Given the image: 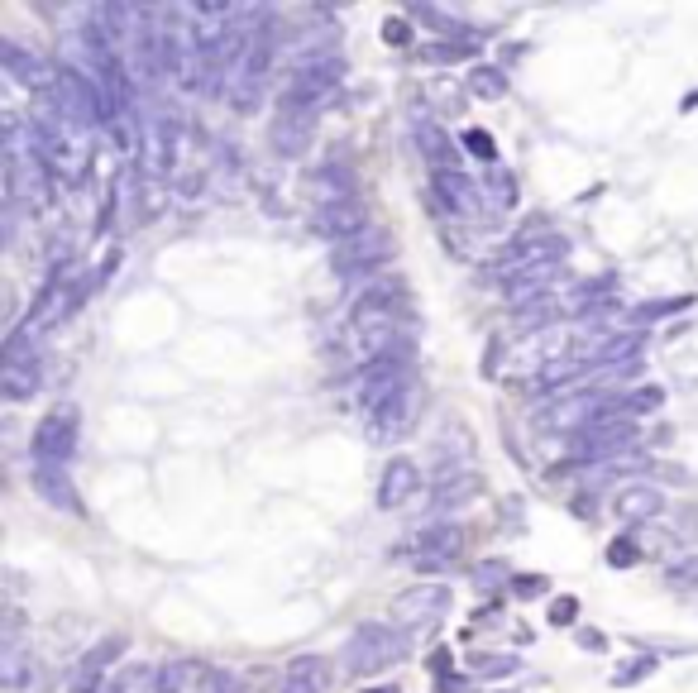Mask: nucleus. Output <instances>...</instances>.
<instances>
[{
	"label": "nucleus",
	"instance_id": "obj_29",
	"mask_svg": "<svg viewBox=\"0 0 698 693\" xmlns=\"http://www.w3.org/2000/svg\"><path fill=\"white\" fill-rule=\"evenodd\" d=\"M106 693H158V670L153 665H125L110 679Z\"/></svg>",
	"mask_w": 698,
	"mask_h": 693
},
{
	"label": "nucleus",
	"instance_id": "obj_36",
	"mask_svg": "<svg viewBox=\"0 0 698 693\" xmlns=\"http://www.w3.org/2000/svg\"><path fill=\"white\" fill-rule=\"evenodd\" d=\"M201 693H244V679L235 670H216V665H206Z\"/></svg>",
	"mask_w": 698,
	"mask_h": 693
},
{
	"label": "nucleus",
	"instance_id": "obj_33",
	"mask_svg": "<svg viewBox=\"0 0 698 693\" xmlns=\"http://www.w3.org/2000/svg\"><path fill=\"white\" fill-rule=\"evenodd\" d=\"M479 48L469 44V39H450V44H426L421 48V58H431V63H464V58H474Z\"/></svg>",
	"mask_w": 698,
	"mask_h": 693
},
{
	"label": "nucleus",
	"instance_id": "obj_40",
	"mask_svg": "<svg viewBox=\"0 0 698 693\" xmlns=\"http://www.w3.org/2000/svg\"><path fill=\"white\" fill-rule=\"evenodd\" d=\"M579 622V603L574 598H555L550 603V627H574Z\"/></svg>",
	"mask_w": 698,
	"mask_h": 693
},
{
	"label": "nucleus",
	"instance_id": "obj_14",
	"mask_svg": "<svg viewBox=\"0 0 698 693\" xmlns=\"http://www.w3.org/2000/svg\"><path fill=\"white\" fill-rule=\"evenodd\" d=\"M125 636H106V641H96V646L77 660V674H72V684H67V693H101V689H110L106 679H110V670L120 665V655H125Z\"/></svg>",
	"mask_w": 698,
	"mask_h": 693
},
{
	"label": "nucleus",
	"instance_id": "obj_45",
	"mask_svg": "<svg viewBox=\"0 0 698 693\" xmlns=\"http://www.w3.org/2000/svg\"><path fill=\"white\" fill-rule=\"evenodd\" d=\"M464 689H469L464 679H440V684H436V693H464Z\"/></svg>",
	"mask_w": 698,
	"mask_h": 693
},
{
	"label": "nucleus",
	"instance_id": "obj_34",
	"mask_svg": "<svg viewBox=\"0 0 698 693\" xmlns=\"http://www.w3.org/2000/svg\"><path fill=\"white\" fill-rule=\"evenodd\" d=\"M646 560V550H641V541L636 536H617V541L608 545V564L612 569H632V564Z\"/></svg>",
	"mask_w": 698,
	"mask_h": 693
},
{
	"label": "nucleus",
	"instance_id": "obj_20",
	"mask_svg": "<svg viewBox=\"0 0 698 693\" xmlns=\"http://www.w3.org/2000/svg\"><path fill=\"white\" fill-rule=\"evenodd\" d=\"M34 488H39V498H44L53 512L87 517L82 493H77V488H72V478H67V464H34Z\"/></svg>",
	"mask_w": 698,
	"mask_h": 693
},
{
	"label": "nucleus",
	"instance_id": "obj_43",
	"mask_svg": "<svg viewBox=\"0 0 698 693\" xmlns=\"http://www.w3.org/2000/svg\"><path fill=\"white\" fill-rule=\"evenodd\" d=\"M383 39H388V44H397V48H407V39H412V34H407V24H402V20H388V24H383Z\"/></svg>",
	"mask_w": 698,
	"mask_h": 693
},
{
	"label": "nucleus",
	"instance_id": "obj_10",
	"mask_svg": "<svg viewBox=\"0 0 698 693\" xmlns=\"http://www.w3.org/2000/svg\"><path fill=\"white\" fill-rule=\"evenodd\" d=\"M388 259H393V235H388V230H373V225L364 235H354V239H345V244L330 249V268H335L345 282L373 278Z\"/></svg>",
	"mask_w": 698,
	"mask_h": 693
},
{
	"label": "nucleus",
	"instance_id": "obj_4",
	"mask_svg": "<svg viewBox=\"0 0 698 693\" xmlns=\"http://www.w3.org/2000/svg\"><path fill=\"white\" fill-rule=\"evenodd\" d=\"M48 101H53V110H58V120H67L77 134L106 130V91H101V82L87 77V72L58 63V77H53Z\"/></svg>",
	"mask_w": 698,
	"mask_h": 693
},
{
	"label": "nucleus",
	"instance_id": "obj_7",
	"mask_svg": "<svg viewBox=\"0 0 698 693\" xmlns=\"http://www.w3.org/2000/svg\"><path fill=\"white\" fill-rule=\"evenodd\" d=\"M29 144L39 153V163H44L48 177H58V182H82V144H77V130L58 120V115H39L34 125H29Z\"/></svg>",
	"mask_w": 698,
	"mask_h": 693
},
{
	"label": "nucleus",
	"instance_id": "obj_13",
	"mask_svg": "<svg viewBox=\"0 0 698 693\" xmlns=\"http://www.w3.org/2000/svg\"><path fill=\"white\" fill-rule=\"evenodd\" d=\"M412 383V364H407V349H397L388 359H378V364H364L359 369V407L373 412V407H383L397 388H407Z\"/></svg>",
	"mask_w": 698,
	"mask_h": 693
},
{
	"label": "nucleus",
	"instance_id": "obj_5",
	"mask_svg": "<svg viewBox=\"0 0 698 693\" xmlns=\"http://www.w3.org/2000/svg\"><path fill=\"white\" fill-rule=\"evenodd\" d=\"M407 631L402 627H383V622H364L354 627V636L345 641V674L349 679H369V674H383L388 665L407 660Z\"/></svg>",
	"mask_w": 698,
	"mask_h": 693
},
{
	"label": "nucleus",
	"instance_id": "obj_23",
	"mask_svg": "<svg viewBox=\"0 0 698 693\" xmlns=\"http://www.w3.org/2000/svg\"><path fill=\"white\" fill-rule=\"evenodd\" d=\"M416 149H421V158L431 163V173H464V168H459V144L440 130V125H431V120L416 125Z\"/></svg>",
	"mask_w": 698,
	"mask_h": 693
},
{
	"label": "nucleus",
	"instance_id": "obj_24",
	"mask_svg": "<svg viewBox=\"0 0 698 693\" xmlns=\"http://www.w3.org/2000/svg\"><path fill=\"white\" fill-rule=\"evenodd\" d=\"M416 488H421V469H416L412 459H393V464L383 469V478H378V507H383V512H397Z\"/></svg>",
	"mask_w": 698,
	"mask_h": 693
},
{
	"label": "nucleus",
	"instance_id": "obj_32",
	"mask_svg": "<svg viewBox=\"0 0 698 693\" xmlns=\"http://www.w3.org/2000/svg\"><path fill=\"white\" fill-rule=\"evenodd\" d=\"M517 321H522L526 330H546V325L555 321V302H550V297H531V302L517 306Z\"/></svg>",
	"mask_w": 698,
	"mask_h": 693
},
{
	"label": "nucleus",
	"instance_id": "obj_18",
	"mask_svg": "<svg viewBox=\"0 0 698 693\" xmlns=\"http://www.w3.org/2000/svg\"><path fill=\"white\" fill-rule=\"evenodd\" d=\"M459 550H464V531L455 521H436L416 536V569H445L459 560Z\"/></svg>",
	"mask_w": 698,
	"mask_h": 693
},
{
	"label": "nucleus",
	"instance_id": "obj_35",
	"mask_svg": "<svg viewBox=\"0 0 698 693\" xmlns=\"http://www.w3.org/2000/svg\"><path fill=\"white\" fill-rule=\"evenodd\" d=\"M517 670H522L517 655H474V674H483V679H507Z\"/></svg>",
	"mask_w": 698,
	"mask_h": 693
},
{
	"label": "nucleus",
	"instance_id": "obj_42",
	"mask_svg": "<svg viewBox=\"0 0 698 693\" xmlns=\"http://www.w3.org/2000/svg\"><path fill=\"white\" fill-rule=\"evenodd\" d=\"M120 259H125V254H120V249H110L106 259H101V268L91 273V282H96V287H106V278H110V273H115V268H120Z\"/></svg>",
	"mask_w": 698,
	"mask_h": 693
},
{
	"label": "nucleus",
	"instance_id": "obj_2",
	"mask_svg": "<svg viewBox=\"0 0 698 693\" xmlns=\"http://www.w3.org/2000/svg\"><path fill=\"white\" fill-rule=\"evenodd\" d=\"M91 292H96V282H91V273H82L77 263H58L53 273H48V282L39 287V297H34V306H29V316H24V330L29 335H39L44 340L53 325H63L77 306L87 302Z\"/></svg>",
	"mask_w": 698,
	"mask_h": 693
},
{
	"label": "nucleus",
	"instance_id": "obj_6",
	"mask_svg": "<svg viewBox=\"0 0 698 693\" xmlns=\"http://www.w3.org/2000/svg\"><path fill=\"white\" fill-rule=\"evenodd\" d=\"M39 388H44L39 335H29L24 325H15V330L5 335V349H0V392H5L10 402H29Z\"/></svg>",
	"mask_w": 698,
	"mask_h": 693
},
{
	"label": "nucleus",
	"instance_id": "obj_26",
	"mask_svg": "<svg viewBox=\"0 0 698 693\" xmlns=\"http://www.w3.org/2000/svg\"><path fill=\"white\" fill-rule=\"evenodd\" d=\"M206 665L201 660H168L158 665V693H201Z\"/></svg>",
	"mask_w": 698,
	"mask_h": 693
},
{
	"label": "nucleus",
	"instance_id": "obj_44",
	"mask_svg": "<svg viewBox=\"0 0 698 693\" xmlns=\"http://www.w3.org/2000/svg\"><path fill=\"white\" fill-rule=\"evenodd\" d=\"M426 670L436 674V679H450V650H436V655L426 660Z\"/></svg>",
	"mask_w": 698,
	"mask_h": 693
},
{
	"label": "nucleus",
	"instance_id": "obj_11",
	"mask_svg": "<svg viewBox=\"0 0 698 693\" xmlns=\"http://www.w3.org/2000/svg\"><path fill=\"white\" fill-rule=\"evenodd\" d=\"M77 435H82V412L72 402L53 407L34 431V464H67L77 450Z\"/></svg>",
	"mask_w": 698,
	"mask_h": 693
},
{
	"label": "nucleus",
	"instance_id": "obj_27",
	"mask_svg": "<svg viewBox=\"0 0 698 693\" xmlns=\"http://www.w3.org/2000/svg\"><path fill=\"white\" fill-rule=\"evenodd\" d=\"M689 306H694V297H665V302L632 306V311H627V325H632V330H646L651 321H660V316H679V311H689Z\"/></svg>",
	"mask_w": 698,
	"mask_h": 693
},
{
	"label": "nucleus",
	"instance_id": "obj_21",
	"mask_svg": "<svg viewBox=\"0 0 698 693\" xmlns=\"http://www.w3.org/2000/svg\"><path fill=\"white\" fill-rule=\"evenodd\" d=\"M665 512V493L651 488V483H636V488H622L612 498V517L627 521V526H641V521H655Z\"/></svg>",
	"mask_w": 698,
	"mask_h": 693
},
{
	"label": "nucleus",
	"instance_id": "obj_46",
	"mask_svg": "<svg viewBox=\"0 0 698 693\" xmlns=\"http://www.w3.org/2000/svg\"><path fill=\"white\" fill-rule=\"evenodd\" d=\"M364 693H397V689H393V684H383V689H364Z\"/></svg>",
	"mask_w": 698,
	"mask_h": 693
},
{
	"label": "nucleus",
	"instance_id": "obj_12",
	"mask_svg": "<svg viewBox=\"0 0 698 693\" xmlns=\"http://www.w3.org/2000/svg\"><path fill=\"white\" fill-rule=\"evenodd\" d=\"M450 612V588L445 584H421L412 593H402L393 603V627L402 631H431L440 627V617Z\"/></svg>",
	"mask_w": 698,
	"mask_h": 693
},
{
	"label": "nucleus",
	"instance_id": "obj_31",
	"mask_svg": "<svg viewBox=\"0 0 698 693\" xmlns=\"http://www.w3.org/2000/svg\"><path fill=\"white\" fill-rule=\"evenodd\" d=\"M655 670H660L655 655H632V660H622V670H612V689H632L641 679H651Z\"/></svg>",
	"mask_w": 698,
	"mask_h": 693
},
{
	"label": "nucleus",
	"instance_id": "obj_22",
	"mask_svg": "<svg viewBox=\"0 0 698 693\" xmlns=\"http://www.w3.org/2000/svg\"><path fill=\"white\" fill-rule=\"evenodd\" d=\"M330 660L326 655H297L292 665L283 670V684L278 693H326L330 689Z\"/></svg>",
	"mask_w": 698,
	"mask_h": 693
},
{
	"label": "nucleus",
	"instance_id": "obj_15",
	"mask_svg": "<svg viewBox=\"0 0 698 693\" xmlns=\"http://www.w3.org/2000/svg\"><path fill=\"white\" fill-rule=\"evenodd\" d=\"M316 235L330 239V244H345V239L364 235L369 230V211H364V201L359 196H345V201H321V211H316Z\"/></svg>",
	"mask_w": 698,
	"mask_h": 693
},
{
	"label": "nucleus",
	"instance_id": "obj_9",
	"mask_svg": "<svg viewBox=\"0 0 698 693\" xmlns=\"http://www.w3.org/2000/svg\"><path fill=\"white\" fill-rule=\"evenodd\" d=\"M636 421H603V426H584L574 431V445H569V459L555 464V474H569V469H584V464H603V459H617L636 450Z\"/></svg>",
	"mask_w": 698,
	"mask_h": 693
},
{
	"label": "nucleus",
	"instance_id": "obj_28",
	"mask_svg": "<svg viewBox=\"0 0 698 693\" xmlns=\"http://www.w3.org/2000/svg\"><path fill=\"white\" fill-rule=\"evenodd\" d=\"M464 87L474 91V96H483V101H498V96H507V72L493 63H479V67H469V82Z\"/></svg>",
	"mask_w": 698,
	"mask_h": 693
},
{
	"label": "nucleus",
	"instance_id": "obj_39",
	"mask_svg": "<svg viewBox=\"0 0 698 693\" xmlns=\"http://www.w3.org/2000/svg\"><path fill=\"white\" fill-rule=\"evenodd\" d=\"M512 593H517V598H546L550 579L546 574H517V579H512Z\"/></svg>",
	"mask_w": 698,
	"mask_h": 693
},
{
	"label": "nucleus",
	"instance_id": "obj_19",
	"mask_svg": "<svg viewBox=\"0 0 698 693\" xmlns=\"http://www.w3.org/2000/svg\"><path fill=\"white\" fill-rule=\"evenodd\" d=\"M0 63H5V72L15 77V82H24L29 91H53V77H58V63H44L39 53H24L15 39H0Z\"/></svg>",
	"mask_w": 698,
	"mask_h": 693
},
{
	"label": "nucleus",
	"instance_id": "obj_17",
	"mask_svg": "<svg viewBox=\"0 0 698 693\" xmlns=\"http://www.w3.org/2000/svg\"><path fill=\"white\" fill-rule=\"evenodd\" d=\"M431 201H436L440 216H459V220H469L483 206L479 187L464 173H431Z\"/></svg>",
	"mask_w": 698,
	"mask_h": 693
},
{
	"label": "nucleus",
	"instance_id": "obj_8",
	"mask_svg": "<svg viewBox=\"0 0 698 693\" xmlns=\"http://www.w3.org/2000/svg\"><path fill=\"white\" fill-rule=\"evenodd\" d=\"M340 77H345V58L340 53H316V58H306L297 72H292V82L287 91L278 96V110H316L330 101V91L340 87Z\"/></svg>",
	"mask_w": 698,
	"mask_h": 693
},
{
	"label": "nucleus",
	"instance_id": "obj_16",
	"mask_svg": "<svg viewBox=\"0 0 698 693\" xmlns=\"http://www.w3.org/2000/svg\"><path fill=\"white\" fill-rule=\"evenodd\" d=\"M412 416H416V378L407 383V388H397L383 407H373L369 412V435L378 440V445H393V440L407 435Z\"/></svg>",
	"mask_w": 698,
	"mask_h": 693
},
{
	"label": "nucleus",
	"instance_id": "obj_38",
	"mask_svg": "<svg viewBox=\"0 0 698 693\" xmlns=\"http://www.w3.org/2000/svg\"><path fill=\"white\" fill-rule=\"evenodd\" d=\"M464 149L474 153L479 163H488V168H498V144L488 139L483 130H464Z\"/></svg>",
	"mask_w": 698,
	"mask_h": 693
},
{
	"label": "nucleus",
	"instance_id": "obj_30",
	"mask_svg": "<svg viewBox=\"0 0 698 693\" xmlns=\"http://www.w3.org/2000/svg\"><path fill=\"white\" fill-rule=\"evenodd\" d=\"M665 588H675V593H694V588H698V550L679 555L675 564H665Z\"/></svg>",
	"mask_w": 698,
	"mask_h": 693
},
{
	"label": "nucleus",
	"instance_id": "obj_37",
	"mask_svg": "<svg viewBox=\"0 0 698 693\" xmlns=\"http://www.w3.org/2000/svg\"><path fill=\"white\" fill-rule=\"evenodd\" d=\"M407 15H416L421 24H431V29L450 34V39H459V34H464V24H459V20H445V10H436V5H412Z\"/></svg>",
	"mask_w": 698,
	"mask_h": 693
},
{
	"label": "nucleus",
	"instance_id": "obj_41",
	"mask_svg": "<svg viewBox=\"0 0 698 693\" xmlns=\"http://www.w3.org/2000/svg\"><path fill=\"white\" fill-rule=\"evenodd\" d=\"M675 531L684 536V541H694V536H698V502H684V507H679Z\"/></svg>",
	"mask_w": 698,
	"mask_h": 693
},
{
	"label": "nucleus",
	"instance_id": "obj_3",
	"mask_svg": "<svg viewBox=\"0 0 698 693\" xmlns=\"http://www.w3.org/2000/svg\"><path fill=\"white\" fill-rule=\"evenodd\" d=\"M273 53H278V29H273V10H268V15L254 20L249 44H244L240 63L230 72V101H235V110H254L263 101L268 72H273Z\"/></svg>",
	"mask_w": 698,
	"mask_h": 693
},
{
	"label": "nucleus",
	"instance_id": "obj_25",
	"mask_svg": "<svg viewBox=\"0 0 698 693\" xmlns=\"http://www.w3.org/2000/svg\"><path fill=\"white\" fill-rule=\"evenodd\" d=\"M311 125H316L311 110H278V115H273V149L283 153V158L306 153V144H311Z\"/></svg>",
	"mask_w": 698,
	"mask_h": 693
},
{
	"label": "nucleus",
	"instance_id": "obj_1",
	"mask_svg": "<svg viewBox=\"0 0 698 693\" xmlns=\"http://www.w3.org/2000/svg\"><path fill=\"white\" fill-rule=\"evenodd\" d=\"M402 321H407L402 287L393 278L373 282L369 292L349 306V354H354V364L364 369V364H378L397 349H407L402 345Z\"/></svg>",
	"mask_w": 698,
	"mask_h": 693
}]
</instances>
